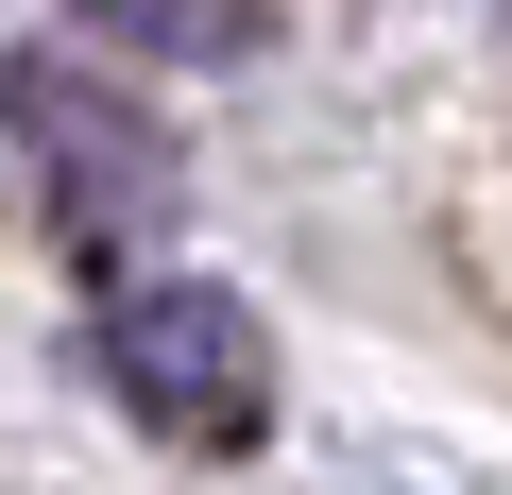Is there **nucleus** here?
<instances>
[{
  "mask_svg": "<svg viewBox=\"0 0 512 495\" xmlns=\"http://www.w3.org/2000/svg\"><path fill=\"white\" fill-rule=\"evenodd\" d=\"M103 376L171 444H256L274 427V325H256L222 274H120L103 291Z\"/></svg>",
  "mask_w": 512,
  "mask_h": 495,
  "instance_id": "nucleus-1",
  "label": "nucleus"
},
{
  "mask_svg": "<svg viewBox=\"0 0 512 495\" xmlns=\"http://www.w3.org/2000/svg\"><path fill=\"white\" fill-rule=\"evenodd\" d=\"M0 154H18L52 188V222L86 239V257H120V274L171 239V137L137 103H103L86 69H18V86H0Z\"/></svg>",
  "mask_w": 512,
  "mask_h": 495,
  "instance_id": "nucleus-2",
  "label": "nucleus"
},
{
  "mask_svg": "<svg viewBox=\"0 0 512 495\" xmlns=\"http://www.w3.org/2000/svg\"><path fill=\"white\" fill-rule=\"evenodd\" d=\"M103 18H120V35H171V52H239V35H256L239 0H103Z\"/></svg>",
  "mask_w": 512,
  "mask_h": 495,
  "instance_id": "nucleus-3",
  "label": "nucleus"
}]
</instances>
